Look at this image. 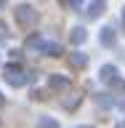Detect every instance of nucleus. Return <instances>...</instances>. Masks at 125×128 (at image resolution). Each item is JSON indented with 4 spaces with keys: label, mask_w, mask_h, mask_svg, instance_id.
<instances>
[{
    "label": "nucleus",
    "mask_w": 125,
    "mask_h": 128,
    "mask_svg": "<svg viewBox=\"0 0 125 128\" xmlns=\"http://www.w3.org/2000/svg\"><path fill=\"white\" fill-rule=\"evenodd\" d=\"M13 19L19 27H32V24L37 22V11H35V6H29V3H19L13 11Z\"/></svg>",
    "instance_id": "f257e3e1"
},
{
    "label": "nucleus",
    "mask_w": 125,
    "mask_h": 128,
    "mask_svg": "<svg viewBox=\"0 0 125 128\" xmlns=\"http://www.w3.org/2000/svg\"><path fill=\"white\" fill-rule=\"evenodd\" d=\"M3 78L8 80V86H13V88L27 86V75H24V70L19 67V64H5V70H3Z\"/></svg>",
    "instance_id": "f03ea898"
},
{
    "label": "nucleus",
    "mask_w": 125,
    "mask_h": 128,
    "mask_svg": "<svg viewBox=\"0 0 125 128\" xmlns=\"http://www.w3.org/2000/svg\"><path fill=\"white\" fill-rule=\"evenodd\" d=\"M99 46L101 48H115L117 46V30H115V27H101V32H99Z\"/></svg>",
    "instance_id": "7ed1b4c3"
},
{
    "label": "nucleus",
    "mask_w": 125,
    "mask_h": 128,
    "mask_svg": "<svg viewBox=\"0 0 125 128\" xmlns=\"http://www.w3.org/2000/svg\"><path fill=\"white\" fill-rule=\"evenodd\" d=\"M85 40H88V30H85V27H72V30H69V43L75 48L83 46Z\"/></svg>",
    "instance_id": "20e7f679"
},
{
    "label": "nucleus",
    "mask_w": 125,
    "mask_h": 128,
    "mask_svg": "<svg viewBox=\"0 0 125 128\" xmlns=\"http://www.w3.org/2000/svg\"><path fill=\"white\" fill-rule=\"evenodd\" d=\"M48 86L53 88V91H67L69 88V80L64 78V75H59V72H53V75H48Z\"/></svg>",
    "instance_id": "39448f33"
},
{
    "label": "nucleus",
    "mask_w": 125,
    "mask_h": 128,
    "mask_svg": "<svg viewBox=\"0 0 125 128\" xmlns=\"http://www.w3.org/2000/svg\"><path fill=\"white\" fill-rule=\"evenodd\" d=\"M69 64H72V67H80V70L88 67V54H85V51H80V46H77V48L69 54Z\"/></svg>",
    "instance_id": "423d86ee"
},
{
    "label": "nucleus",
    "mask_w": 125,
    "mask_h": 128,
    "mask_svg": "<svg viewBox=\"0 0 125 128\" xmlns=\"http://www.w3.org/2000/svg\"><path fill=\"white\" fill-rule=\"evenodd\" d=\"M115 75H117V67L115 64H101V70H99V80L101 83H109Z\"/></svg>",
    "instance_id": "0eeeda50"
},
{
    "label": "nucleus",
    "mask_w": 125,
    "mask_h": 128,
    "mask_svg": "<svg viewBox=\"0 0 125 128\" xmlns=\"http://www.w3.org/2000/svg\"><path fill=\"white\" fill-rule=\"evenodd\" d=\"M101 14H104V3H101V0H96V3H91V6L85 8V16H88V19H99Z\"/></svg>",
    "instance_id": "6e6552de"
},
{
    "label": "nucleus",
    "mask_w": 125,
    "mask_h": 128,
    "mask_svg": "<svg viewBox=\"0 0 125 128\" xmlns=\"http://www.w3.org/2000/svg\"><path fill=\"white\" fill-rule=\"evenodd\" d=\"M37 128H59V120L51 115H40L37 118Z\"/></svg>",
    "instance_id": "1a4fd4ad"
},
{
    "label": "nucleus",
    "mask_w": 125,
    "mask_h": 128,
    "mask_svg": "<svg viewBox=\"0 0 125 128\" xmlns=\"http://www.w3.org/2000/svg\"><path fill=\"white\" fill-rule=\"evenodd\" d=\"M96 102H99V107H115V99H112L109 91H104V94L96 96Z\"/></svg>",
    "instance_id": "9d476101"
},
{
    "label": "nucleus",
    "mask_w": 125,
    "mask_h": 128,
    "mask_svg": "<svg viewBox=\"0 0 125 128\" xmlns=\"http://www.w3.org/2000/svg\"><path fill=\"white\" fill-rule=\"evenodd\" d=\"M83 3H85V0H67V6H69L72 11H80V8H83Z\"/></svg>",
    "instance_id": "9b49d317"
},
{
    "label": "nucleus",
    "mask_w": 125,
    "mask_h": 128,
    "mask_svg": "<svg viewBox=\"0 0 125 128\" xmlns=\"http://www.w3.org/2000/svg\"><path fill=\"white\" fill-rule=\"evenodd\" d=\"M115 107H117V110H125V96H117V99H115Z\"/></svg>",
    "instance_id": "f8f14e48"
},
{
    "label": "nucleus",
    "mask_w": 125,
    "mask_h": 128,
    "mask_svg": "<svg viewBox=\"0 0 125 128\" xmlns=\"http://www.w3.org/2000/svg\"><path fill=\"white\" fill-rule=\"evenodd\" d=\"M120 19H123V27H125V8H123V16H120Z\"/></svg>",
    "instance_id": "ddd939ff"
},
{
    "label": "nucleus",
    "mask_w": 125,
    "mask_h": 128,
    "mask_svg": "<svg viewBox=\"0 0 125 128\" xmlns=\"http://www.w3.org/2000/svg\"><path fill=\"white\" fill-rule=\"evenodd\" d=\"M77 128H93V126H77Z\"/></svg>",
    "instance_id": "4468645a"
},
{
    "label": "nucleus",
    "mask_w": 125,
    "mask_h": 128,
    "mask_svg": "<svg viewBox=\"0 0 125 128\" xmlns=\"http://www.w3.org/2000/svg\"><path fill=\"white\" fill-rule=\"evenodd\" d=\"M0 104H3V94H0Z\"/></svg>",
    "instance_id": "2eb2a0df"
},
{
    "label": "nucleus",
    "mask_w": 125,
    "mask_h": 128,
    "mask_svg": "<svg viewBox=\"0 0 125 128\" xmlns=\"http://www.w3.org/2000/svg\"><path fill=\"white\" fill-rule=\"evenodd\" d=\"M123 128H125V120H123Z\"/></svg>",
    "instance_id": "dca6fc26"
},
{
    "label": "nucleus",
    "mask_w": 125,
    "mask_h": 128,
    "mask_svg": "<svg viewBox=\"0 0 125 128\" xmlns=\"http://www.w3.org/2000/svg\"><path fill=\"white\" fill-rule=\"evenodd\" d=\"M101 3H104V0H101Z\"/></svg>",
    "instance_id": "f3484780"
}]
</instances>
